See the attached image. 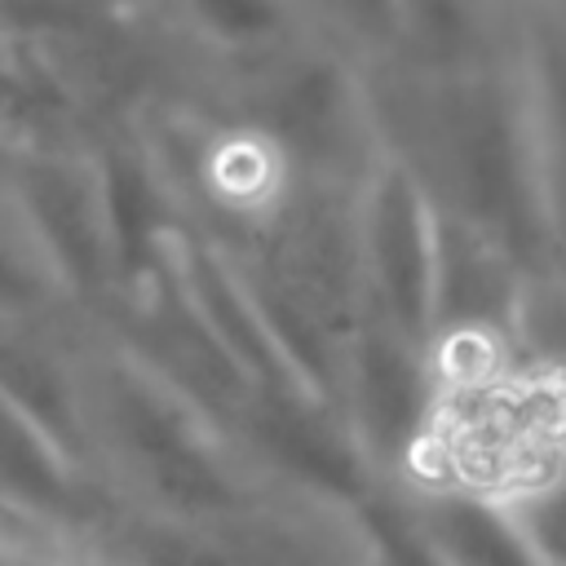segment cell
Returning <instances> with one entry per match:
<instances>
[{"label":"cell","mask_w":566,"mask_h":566,"mask_svg":"<svg viewBox=\"0 0 566 566\" xmlns=\"http://www.w3.org/2000/svg\"><path fill=\"white\" fill-rule=\"evenodd\" d=\"M358 314H371L420 345L438 340L447 208L407 150L380 142L354 181Z\"/></svg>","instance_id":"obj_1"},{"label":"cell","mask_w":566,"mask_h":566,"mask_svg":"<svg viewBox=\"0 0 566 566\" xmlns=\"http://www.w3.org/2000/svg\"><path fill=\"white\" fill-rule=\"evenodd\" d=\"M155 9L181 53L217 66L221 80H234L318 31L305 0H155Z\"/></svg>","instance_id":"obj_2"},{"label":"cell","mask_w":566,"mask_h":566,"mask_svg":"<svg viewBox=\"0 0 566 566\" xmlns=\"http://www.w3.org/2000/svg\"><path fill=\"white\" fill-rule=\"evenodd\" d=\"M447 566H548L504 495L455 482H398Z\"/></svg>","instance_id":"obj_3"},{"label":"cell","mask_w":566,"mask_h":566,"mask_svg":"<svg viewBox=\"0 0 566 566\" xmlns=\"http://www.w3.org/2000/svg\"><path fill=\"white\" fill-rule=\"evenodd\" d=\"M517 49H522L526 93L535 115L553 261H557V274H566V0L522 4Z\"/></svg>","instance_id":"obj_4"},{"label":"cell","mask_w":566,"mask_h":566,"mask_svg":"<svg viewBox=\"0 0 566 566\" xmlns=\"http://www.w3.org/2000/svg\"><path fill=\"white\" fill-rule=\"evenodd\" d=\"M314 27L363 57L367 66H385L398 49L402 0H305Z\"/></svg>","instance_id":"obj_5"},{"label":"cell","mask_w":566,"mask_h":566,"mask_svg":"<svg viewBox=\"0 0 566 566\" xmlns=\"http://www.w3.org/2000/svg\"><path fill=\"white\" fill-rule=\"evenodd\" d=\"M504 500L522 517V526L535 539V548L544 553V562L566 566V469H557L553 478H544L517 495H504Z\"/></svg>","instance_id":"obj_6"},{"label":"cell","mask_w":566,"mask_h":566,"mask_svg":"<svg viewBox=\"0 0 566 566\" xmlns=\"http://www.w3.org/2000/svg\"><path fill=\"white\" fill-rule=\"evenodd\" d=\"M513 4H539V0H513Z\"/></svg>","instance_id":"obj_7"}]
</instances>
